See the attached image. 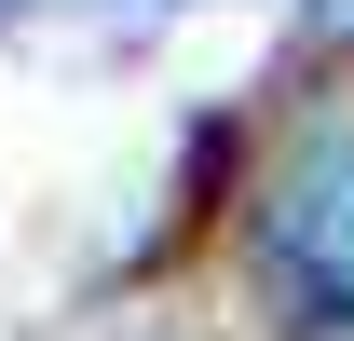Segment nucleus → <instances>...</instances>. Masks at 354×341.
<instances>
[{
    "instance_id": "1",
    "label": "nucleus",
    "mask_w": 354,
    "mask_h": 341,
    "mask_svg": "<svg viewBox=\"0 0 354 341\" xmlns=\"http://www.w3.org/2000/svg\"><path fill=\"white\" fill-rule=\"evenodd\" d=\"M245 300L286 341H354V96L300 110L245 191Z\"/></svg>"
}]
</instances>
